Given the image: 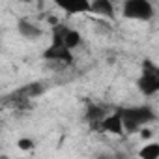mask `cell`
<instances>
[{
	"instance_id": "3",
	"label": "cell",
	"mask_w": 159,
	"mask_h": 159,
	"mask_svg": "<svg viewBox=\"0 0 159 159\" xmlns=\"http://www.w3.org/2000/svg\"><path fill=\"white\" fill-rule=\"evenodd\" d=\"M122 13L125 19L133 21H150L153 17V8L150 0H125Z\"/></svg>"
},
{
	"instance_id": "4",
	"label": "cell",
	"mask_w": 159,
	"mask_h": 159,
	"mask_svg": "<svg viewBox=\"0 0 159 159\" xmlns=\"http://www.w3.org/2000/svg\"><path fill=\"white\" fill-rule=\"evenodd\" d=\"M139 90L144 94V96H152L155 92H159V67H155L152 62L144 60V66H142V75L137 83Z\"/></svg>"
},
{
	"instance_id": "2",
	"label": "cell",
	"mask_w": 159,
	"mask_h": 159,
	"mask_svg": "<svg viewBox=\"0 0 159 159\" xmlns=\"http://www.w3.org/2000/svg\"><path fill=\"white\" fill-rule=\"evenodd\" d=\"M43 58L49 60V62H64V64H71L73 62L71 49L64 43L62 36L58 32H54V30H52V41H51V45L43 51Z\"/></svg>"
},
{
	"instance_id": "1",
	"label": "cell",
	"mask_w": 159,
	"mask_h": 159,
	"mask_svg": "<svg viewBox=\"0 0 159 159\" xmlns=\"http://www.w3.org/2000/svg\"><path fill=\"white\" fill-rule=\"evenodd\" d=\"M124 120V129L127 133H139L140 127L152 120H155V114L150 107L139 105V107H122L116 111Z\"/></svg>"
},
{
	"instance_id": "8",
	"label": "cell",
	"mask_w": 159,
	"mask_h": 159,
	"mask_svg": "<svg viewBox=\"0 0 159 159\" xmlns=\"http://www.w3.org/2000/svg\"><path fill=\"white\" fill-rule=\"evenodd\" d=\"M17 30H19V34L23 36V38H26V39H38V38H41V28L38 26V25H34V23H30V21H26V19H21L19 23H17Z\"/></svg>"
},
{
	"instance_id": "12",
	"label": "cell",
	"mask_w": 159,
	"mask_h": 159,
	"mask_svg": "<svg viewBox=\"0 0 159 159\" xmlns=\"http://www.w3.org/2000/svg\"><path fill=\"white\" fill-rule=\"evenodd\" d=\"M17 146L26 152V150H32V148H34V140H32V139H19V140H17Z\"/></svg>"
},
{
	"instance_id": "11",
	"label": "cell",
	"mask_w": 159,
	"mask_h": 159,
	"mask_svg": "<svg viewBox=\"0 0 159 159\" xmlns=\"http://www.w3.org/2000/svg\"><path fill=\"white\" fill-rule=\"evenodd\" d=\"M139 155L142 159H157L159 157V142H150L144 148H140Z\"/></svg>"
},
{
	"instance_id": "5",
	"label": "cell",
	"mask_w": 159,
	"mask_h": 159,
	"mask_svg": "<svg viewBox=\"0 0 159 159\" xmlns=\"http://www.w3.org/2000/svg\"><path fill=\"white\" fill-rule=\"evenodd\" d=\"M52 2L64 10L66 13H84V11H90V2L92 0H52Z\"/></svg>"
},
{
	"instance_id": "10",
	"label": "cell",
	"mask_w": 159,
	"mask_h": 159,
	"mask_svg": "<svg viewBox=\"0 0 159 159\" xmlns=\"http://www.w3.org/2000/svg\"><path fill=\"white\" fill-rule=\"evenodd\" d=\"M103 118H105V114H103V111H101L99 107H96V105H90V107H88V111H86V120H88L94 127H99V124H101Z\"/></svg>"
},
{
	"instance_id": "6",
	"label": "cell",
	"mask_w": 159,
	"mask_h": 159,
	"mask_svg": "<svg viewBox=\"0 0 159 159\" xmlns=\"http://www.w3.org/2000/svg\"><path fill=\"white\" fill-rule=\"evenodd\" d=\"M90 13L101 15L105 19H114L116 17L112 0H92V2H90Z\"/></svg>"
},
{
	"instance_id": "14",
	"label": "cell",
	"mask_w": 159,
	"mask_h": 159,
	"mask_svg": "<svg viewBox=\"0 0 159 159\" xmlns=\"http://www.w3.org/2000/svg\"><path fill=\"white\" fill-rule=\"evenodd\" d=\"M15 2H25V4H28V2H34V0H15Z\"/></svg>"
},
{
	"instance_id": "7",
	"label": "cell",
	"mask_w": 159,
	"mask_h": 159,
	"mask_svg": "<svg viewBox=\"0 0 159 159\" xmlns=\"http://www.w3.org/2000/svg\"><path fill=\"white\" fill-rule=\"evenodd\" d=\"M99 127H101L103 131H107V133H112V135H120V133L125 131V129H124V120H122V116H120L118 112L105 116V118L101 120Z\"/></svg>"
},
{
	"instance_id": "9",
	"label": "cell",
	"mask_w": 159,
	"mask_h": 159,
	"mask_svg": "<svg viewBox=\"0 0 159 159\" xmlns=\"http://www.w3.org/2000/svg\"><path fill=\"white\" fill-rule=\"evenodd\" d=\"M45 92V86L41 83H30L26 86H23L21 90H17V96H23V99H32V98H38Z\"/></svg>"
},
{
	"instance_id": "13",
	"label": "cell",
	"mask_w": 159,
	"mask_h": 159,
	"mask_svg": "<svg viewBox=\"0 0 159 159\" xmlns=\"http://www.w3.org/2000/svg\"><path fill=\"white\" fill-rule=\"evenodd\" d=\"M139 135H140V139H142V140H148V139H152V135H153V133H152V129H140V131H139Z\"/></svg>"
}]
</instances>
